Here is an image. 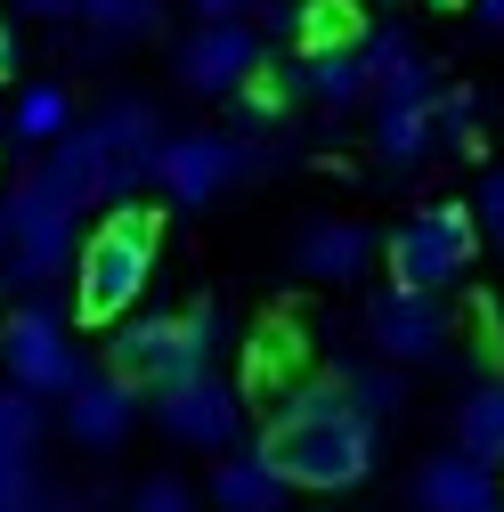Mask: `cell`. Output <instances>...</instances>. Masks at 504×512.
<instances>
[{"label": "cell", "mask_w": 504, "mask_h": 512, "mask_svg": "<svg viewBox=\"0 0 504 512\" xmlns=\"http://www.w3.org/2000/svg\"><path fill=\"white\" fill-rule=\"evenodd\" d=\"M269 464L293 480V488H358L374 472V423L350 415L342 382H301V391L277 399V423H269Z\"/></svg>", "instance_id": "cell-1"}, {"label": "cell", "mask_w": 504, "mask_h": 512, "mask_svg": "<svg viewBox=\"0 0 504 512\" xmlns=\"http://www.w3.org/2000/svg\"><path fill=\"white\" fill-rule=\"evenodd\" d=\"M155 285V220L139 204L106 212V228H90V244L74 252V309L98 326H122L139 309V293Z\"/></svg>", "instance_id": "cell-2"}, {"label": "cell", "mask_w": 504, "mask_h": 512, "mask_svg": "<svg viewBox=\"0 0 504 512\" xmlns=\"http://www.w3.org/2000/svg\"><path fill=\"white\" fill-rule=\"evenodd\" d=\"M472 252H480V220L472 204H423L391 228L383 244V261H391V285L399 293H448L464 269H472Z\"/></svg>", "instance_id": "cell-3"}, {"label": "cell", "mask_w": 504, "mask_h": 512, "mask_svg": "<svg viewBox=\"0 0 504 512\" xmlns=\"http://www.w3.org/2000/svg\"><path fill=\"white\" fill-rule=\"evenodd\" d=\"M74 252H82L74 204L33 171L17 196H9V261H0V285H25V293H33V285H49L57 269H74Z\"/></svg>", "instance_id": "cell-4"}, {"label": "cell", "mask_w": 504, "mask_h": 512, "mask_svg": "<svg viewBox=\"0 0 504 512\" xmlns=\"http://www.w3.org/2000/svg\"><path fill=\"white\" fill-rule=\"evenodd\" d=\"M0 358H9V391H25V399H66L82 382V350L66 334V309H49V301H25L0 326Z\"/></svg>", "instance_id": "cell-5"}, {"label": "cell", "mask_w": 504, "mask_h": 512, "mask_svg": "<svg viewBox=\"0 0 504 512\" xmlns=\"http://www.w3.org/2000/svg\"><path fill=\"white\" fill-rule=\"evenodd\" d=\"M155 423H163V439L196 447V456H228L244 439V382L236 374H179L155 391Z\"/></svg>", "instance_id": "cell-6"}, {"label": "cell", "mask_w": 504, "mask_h": 512, "mask_svg": "<svg viewBox=\"0 0 504 512\" xmlns=\"http://www.w3.org/2000/svg\"><path fill=\"white\" fill-rule=\"evenodd\" d=\"M366 342H374V358L383 366H431L439 350H448V334H456V317H448V301L439 293H399V285H383L366 301Z\"/></svg>", "instance_id": "cell-7"}, {"label": "cell", "mask_w": 504, "mask_h": 512, "mask_svg": "<svg viewBox=\"0 0 504 512\" xmlns=\"http://www.w3.org/2000/svg\"><path fill=\"white\" fill-rule=\"evenodd\" d=\"M90 139L106 155V187H114V204H131L139 187H155V163H163V114L147 98H106L90 114Z\"/></svg>", "instance_id": "cell-8"}, {"label": "cell", "mask_w": 504, "mask_h": 512, "mask_svg": "<svg viewBox=\"0 0 504 512\" xmlns=\"http://www.w3.org/2000/svg\"><path fill=\"white\" fill-rule=\"evenodd\" d=\"M236 171H244L236 131H171L163 139V163H155V187H163V204L204 212V204H220L228 187H236Z\"/></svg>", "instance_id": "cell-9"}, {"label": "cell", "mask_w": 504, "mask_h": 512, "mask_svg": "<svg viewBox=\"0 0 504 512\" xmlns=\"http://www.w3.org/2000/svg\"><path fill=\"white\" fill-rule=\"evenodd\" d=\"M261 74V33L252 25H196L179 41V90L196 98H244Z\"/></svg>", "instance_id": "cell-10"}, {"label": "cell", "mask_w": 504, "mask_h": 512, "mask_svg": "<svg viewBox=\"0 0 504 512\" xmlns=\"http://www.w3.org/2000/svg\"><path fill=\"white\" fill-rule=\"evenodd\" d=\"M407 504H415V512H504V472L472 464L464 447H439V456L415 464Z\"/></svg>", "instance_id": "cell-11"}, {"label": "cell", "mask_w": 504, "mask_h": 512, "mask_svg": "<svg viewBox=\"0 0 504 512\" xmlns=\"http://www.w3.org/2000/svg\"><path fill=\"white\" fill-rule=\"evenodd\" d=\"M66 431L90 447V456H106V447H122L139 431V391L122 374H82L66 391Z\"/></svg>", "instance_id": "cell-12"}, {"label": "cell", "mask_w": 504, "mask_h": 512, "mask_svg": "<svg viewBox=\"0 0 504 512\" xmlns=\"http://www.w3.org/2000/svg\"><path fill=\"white\" fill-rule=\"evenodd\" d=\"M106 374H122L131 391H163V382H179V317H122Z\"/></svg>", "instance_id": "cell-13"}, {"label": "cell", "mask_w": 504, "mask_h": 512, "mask_svg": "<svg viewBox=\"0 0 504 512\" xmlns=\"http://www.w3.org/2000/svg\"><path fill=\"white\" fill-rule=\"evenodd\" d=\"M366 261H374V228H358V220H309L293 244V269L309 285H350V277H366Z\"/></svg>", "instance_id": "cell-14"}, {"label": "cell", "mask_w": 504, "mask_h": 512, "mask_svg": "<svg viewBox=\"0 0 504 512\" xmlns=\"http://www.w3.org/2000/svg\"><path fill=\"white\" fill-rule=\"evenodd\" d=\"M293 480L269 464V447H228V456L212 464V504L220 512H285Z\"/></svg>", "instance_id": "cell-15"}, {"label": "cell", "mask_w": 504, "mask_h": 512, "mask_svg": "<svg viewBox=\"0 0 504 512\" xmlns=\"http://www.w3.org/2000/svg\"><path fill=\"white\" fill-rule=\"evenodd\" d=\"M431 106H439V90H431V98H374V155H383L391 171L431 163V147H439Z\"/></svg>", "instance_id": "cell-16"}, {"label": "cell", "mask_w": 504, "mask_h": 512, "mask_svg": "<svg viewBox=\"0 0 504 512\" xmlns=\"http://www.w3.org/2000/svg\"><path fill=\"white\" fill-rule=\"evenodd\" d=\"M41 179H49V187H57V196H66L74 212H90V204H114V187H106V155H98V139H90V122H74V131L49 147Z\"/></svg>", "instance_id": "cell-17"}, {"label": "cell", "mask_w": 504, "mask_h": 512, "mask_svg": "<svg viewBox=\"0 0 504 512\" xmlns=\"http://www.w3.org/2000/svg\"><path fill=\"white\" fill-rule=\"evenodd\" d=\"M456 447H464L472 464L504 472V382H496V374H480L472 391L456 399Z\"/></svg>", "instance_id": "cell-18"}, {"label": "cell", "mask_w": 504, "mask_h": 512, "mask_svg": "<svg viewBox=\"0 0 504 512\" xmlns=\"http://www.w3.org/2000/svg\"><path fill=\"white\" fill-rule=\"evenodd\" d=\"M301 90L318 98L326 114H350L358 98H374V82H366V66H358V41H350V49H309V57H301Z\"/></svg>", "instance_id": "cell-19"}, {"label": "cell", "mask_w": 504, "mask_h": 512, "mask_svg": "<svg viewBox=\"0 0 504 512\" xmlns=\"http://www.w3.org/2000/svg\"><path fill=\"white\" fill-rule=\"evenodd\" d=\"M74 131V98H66V82H33L17 106H9V139L17 147H57Z\"/></svg>", "instance_id": "cell-20"}, {"label": "cell", "mask_w": 504, "mask_h": 512, "mask_svg": "<svg viewBox=\"0 0 504 512\" xmlns=\"http://www.w3.org/2000/svg\"><path fill=\"white\" fill-rule=\"evenodd\" d=\"M334 382H342V399H350V415H366L374 431H383V415H399V399H407V382H399V366H342Z\"/></svg>", "instance_id": "cell-21"}, {"label": "cell", "mask_w": 504, "mask_h": 512, "mask_svg": "<svg viewBox=\"0 0 504 512\" xmlns=\"http://www.w3.org/2000/svg\"><path fill=\"white\" fill-rule=\"evenodd\" d=\"M220 342H228V309L196 301L179 317V374H220Z\"/></svg>", "instance_id": "cell-22"}, {"label": "cell", "mask_w": 504, "mask_h": 512, "mask_svg": "<svg viewBox=\"0 0 504 512\" xmlns=\"http://www.w3.org/2000/svg\"><path fill=\"white\" fill-rule=\"evenodd\" d=\"M82 17L98 41H139V33H155L163 0H82Z\"/></svg>", "instance_id": "cell-23"}, {"label": "cell", "mask_w": 504, "mask_h": 512, "mask_svg": "<svg viewBox=\"0 0 504 512\" xmlns=\"http://www.w3.org/2000/svg\"><path fill=\"white\" fill-rule=\"evenodd\" d=\"M0 456H41V399L0 391Z\"/></svg>", "instance_id": "cell-24"}, {"label": "cell", "mask_w": 504, "mask_h": 512, "mask_svg": "<svg viewBox=\"0 0 504 512\" xmlns=\"http://www.w3.org/2000/svg\"><path fill=\"white\" fill-rule=\"evenodd\" d=\"M41 504H49L41 456H0V512H41Z\"/></svg>", "instance_id": "cell-25"}, {"label": "cell", "mask_w": 504, "mask_h": 512, "mask_svg": "<svg viewBox=\"0 0 504 512\" xmlns=\"http://www.w3.org/2000/svg\"><path fill=\"white\" fill-rule=\"evenodd\" d=\"M407 57H415V41H407L399 25H374V33L358 41V66H366V82H391V74L407 66Z\"/></svg>", "instance_id": "cell-26"}, {"label": "cell", "mask_w": 504, "mask_h": 512, "mask_svg": "<svg viewBox=\"0 0 504 512\" xmlns=\"http://www.w3.org/2000/svg\"><path fill=\"white\" fill-rule=\"evenodd\" d=\"M431 122H439V147H464V155H480V106L464 98V90H448L431 106Z\"/></svg>", "instance_id": "cell-27"}, {"label": "cell", "mask_w": 504, "mask_h": 512, "mask_svg": "<svg viewBox=\"0 0 504 512\" xmlns=\"http://www.w3.org/2000/svg\"><path fill=\"white\" fill-rule=\"evenodd\" d=\"M122 512H204V504H196V488H187V480H171V472H147V480L131 488V504H122Z\"/></svg>", "instance_id": "cell-28"}, {"label": "cell", "mask_w": 504, "mask_h": 512, "mask_svg": "<svg viewBox=\"0 0 504 512\" xmlns=\"http://www.w3.org/2000/svg\"><path fill=\"white\" fill-rule=\"evenodd\" d=\"M301 25H309L318 49H350L358 41V9H350V0H318V9H301Z\"/></svg>", "instance_id": "cell-29"}, {"label": "cell", "mask_w": 504, "mask_h": 512, "mask_svg": "<svg viewBox=\"0 0 504 512\" xmlns=\"http://www.w3.org/2000/svg\"><path fill=\"white\" fill-rule=\"evenodd\" d=\"M472 220H480V236H488V244H504V171H488V179H480Z\"/></svg>", "instance_id": "cell-30"}, {"label": "cell", "mask_w": 504, "mask_h": 512, "mask_svg": "<svg viewBox=\"0 0 504 512\" xmlns=\"http://www.w3.org/2000/svg\"><path fill=\"white\" fill-rule=\"evenodd\" d=\"M244 9H252V0H196L204 25H244Z\"/></svg>", "instance_id": "cell-31"}, {"label": "cell", "mask_w": 504, "mask_h": 512, "mask_svg": "<svg viewBox=\"0 0 504 512\" xmlns=\"http://www.w3.org/2000/svg\"><path fill=\"white\" fill-rule=\"evenodd\" d=\"M17 17H82V0H17Z\"/></svg>", "instance_id": "cell-32"}, {"label": "cell", "mask_w": 504, "mask_h": 512, "mask_svg": "<svg viewBox=\"0 0 504 512\" xmlns=\"http://www.w3.org/2000/svg\"><path fill=\"white\" fill-rule=\"evenodd\" d=\"M261 17H269V33H293V25H301V9H293V0H269Z\"/></svg>", "instance_id": "cell-33"}, {"label": "cell", "mask_w": 504, "mask_h": 512, "mask_svg": "<svg viewBox=\"0 0 504 512\" xmlns=\"http://www.w3.org/2000/svg\"><path fill=\"white\" fill-rule=\"evenodd\" d=\"M9 74H17V25L0 17V82H9Z\"/></svg>", "instance_id": "cell-34"}, {"label": "cell", "mask_w": 504, "mask_h": 512, "mask_svg": "<svg viewBox=\"0 0 504 512\" xmlns=\"http://www.w3.org/2000/svg\"><path fill=\"white\" fill-rule=\"evenodd\" d=\"M472 17H480L488 33H504V0H472Z\"/></svg>", "instance_id": "cell-35"}, {"label": "cell", "mask_w": 504, "mask_h": 512, "mask_svg": "<svg viewBox=\"0 0 504 512\" xmlns=\"http://www.w3.org/2000/svg\"><path fill=\"white\" fill-rule=\"evenodd\" d=\"M0 261H9V196H0Z\"/></svg>", "instance_id": "cell-36"}]
</instances>
